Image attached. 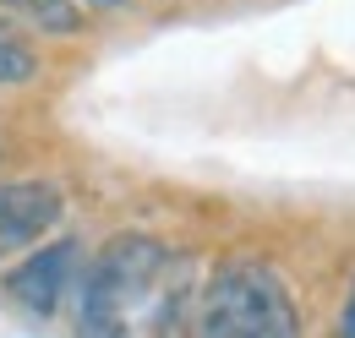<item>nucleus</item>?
<instances>
[{
  "label": "nucleus",
  "mask_w": 355,
  "mask_h": 338,
  "mask_svg": "<svg viewBox=\"0 0 355 338\" xmlns=\"http://www.w3.org/2000/svg\"><path fill=\"white\" fill-rule=\"evenodd\" d=\"M170 251L153 240V235H115L104 240V251L83 262V278H77V295H71V311H77V328L83 333H126L132 328V305L153 295L164 278H170Z\"/></svg>",
  "instance_id": "1"
},
{
  "label": "nucleus",
  "mask_w": 355,
  "mask_h": 338,
  "mask_svg": "<svg viewBox=\"0 0 355 338\" xmlns=\"http://www.w3.org/2000/svg\"><path fill=\"white\" fill-rule=\"evenodd\" d=\"M295 328L301 322L284 278L257 256L219 262L197 300V333L208 338H290Z\"/></svg>",
  "instance_id": "2"
},
{
  "label": "nucleus",
  "mask_w": 355,
  "mask_h": 338,
  "mask_svg": "<svg viewBox=\"0 0 355 338\" xmlns=\"http://www.w3.org/2000/svg\"><path fill=\"white\" fill-rule=\"evenodd\" d=\"M77 278H83V246L71 235L49 240V246H33L11 273H6V300L28 317H60L66 300L77 295Z\"/></svg>",
  "instance_id": "3"
},
{
  "label": "nucleus",
  "mask_w": 355,
  "mask_h": 338,
  "mask_svg": "<svg viewBox=\"0 0 355 338\" xmlns=\"http://www.w3.org/2000/svg\"><path fill=\"white\" fill-rule=\"evenodd\" d=\"M66 197L49 180H0V256L28 251L60 224Z\"/></svg>",
  "instance_id": "4"
},
{
  "label": "nucleus",
  "mask_w": 355,
  "mask_h": 338,
  "mask_svg": "<svg viewBox=\"0 0 355 338\" xmlns=\"http://www.w3.org/2000/svg\"><path fill=\"white\" fill-rule=\"evenodd\" d=\"M6 11H17L22 22H33L39 33H83V0H0Z\"/></svg>",
  "instance_id": "5"
},
{
  "label": "nucleus",
  "mask_w": 355,
  "mask_h": 338,
  "mask_svg": "<svg viewBox=\"0 0 355 338\" xmlns=\"http://www.w3.org/2000/svg\"><path fill=\"white\" fill-rule=\"evenodd\" d=\"M33 77H39V49L0 22V87H28Z\"/></svg>",
  "instance_id": "6"
},
{
  "label": "nucleus",
  "mask_w": 355,
  "mask_h": 338,
  "mask_svg": "<svg viewBox=\"0 0 355 338\" xmlns=\"http://www.w3.org/2000/svg\"><path fill=\"white\" fill-rule=\"evenodd\" d=\"M132 0H83V11H126Z\"/></svg>",
  "instance_id": "7"
},
{
  "label": "nucleus",
  "mask_w": 355,
  "mask_h": 338,
  "mask_svg": "<svg viewBox=\"0 0 355 338\" xmlns=\"http://www.w3.org/2000/svg\"><path fill=\"white\" fill-rule=\"evenodd\" d=\"M339 328H345V333L355 338V290H350V305H345V322H339Z\"/></svg>",
  "instance_id": "8"
}]
</instances>
